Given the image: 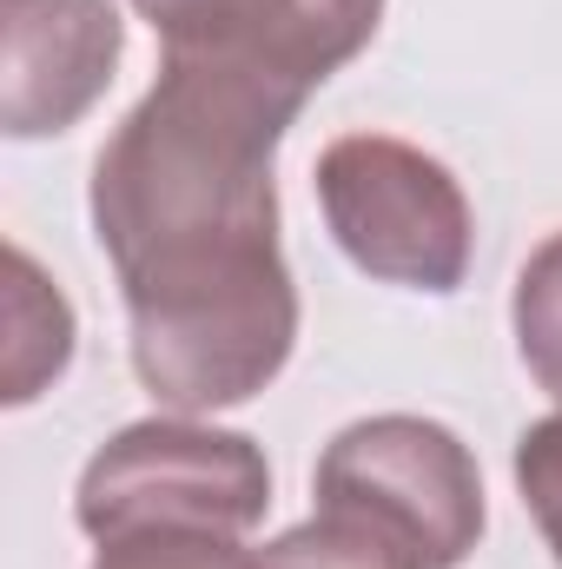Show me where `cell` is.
I'll use <instances>...</instances> for the list:
<instances>
[{"instance_id": "6da1fadb", "label": "cell", "mask_w": 562, "mask_h": 569, "mask_svg": "<svg viewBox=\"0 0 562 569\" xmlns=\"http://www.w3.org/2000/svg\"><path fill=\"white\" fill-rule=\"evenodd\" d=\"M304 107L165 67L93 159V239L133 325V371L179 418L252 405L298 345L272 159Z\"/></svg>"}, {"instance_id": "7a4b0ae2", "label": "cell", "mask_w": 562, "mask_h": 569, "mask_svg": "<svg viewBox=\"0 0 562 569\" xmlns=\"http://www.w3.org/2000/svg\"><path fill=\"white\" fill-rule=\"evenodd\" d=\"M318 212L344 259L378 284L404 291H456L470 279L476 219L443 159L391 133H344L318 152Z\"/></svg>"}, {"instance_id": "3957f363", "label": "cell", "mask_w": 562, "mask_h": 569, "mask_svg": "<svg viewBox=\"0 0 562 569\" xmlns=\"http://www.w3.org/2000/svg\"><path fill=\"white\" fill-rule=\"evenodd\" d=\"M272 510V463L245 430L145 418L113 430L73 490V517L93 543L133 530H225L245 537Z\"/></svg>"}, {"instance_id": "277c9868", "label": "cell", "mask_w": 562, "mask_h": 569, "mask_svg": "<svg viewBox=\"0 0 562 569\" xmlns=\"http://www.w3.org/2000/svg\"><path fill=\"white\" fill-rule=\"evenodd\" d=\"M318 510L358 517L423 569H456L483 537V470L470 443L436 418L384 411L344 425L311 477Z\"/></svg>"}, {"instance_id": "5b68a950", "label": "cell", "mask_w": 562, "mask_h": 569, "mask_svg": "<svg viewBox=\"0 0 562 569\" xmlns=\"http://www.w3.org/2000/svg\"><path fill=\"white\" fill-rule=\"evenodd\" d=\"M133 7L159 33L165 67L232 73L298 107L338 67H351L384 20V0H133Z\"/></svg>"}, {"instance_id": "8992f818", "label": "cell", "mask_w": 562, "mask_h": 569, "mask_svg": "<svg viewBox=\"0 0 562 569\" xmlns=\"http://www.w3.org/2000/svg\"><path fill=\"white\" fill-rule=\"evenodd\" d=\"M127 20L113 0H0V133L53 140L113 87Z\"/></svg>"}, {"instance_id": "52a82bcc", "label": "cell", "mask_w": 562, "mask_h": 569, "mask_svg": "<svg viewBox=\"0 0 562 569\" xmlns=\"http://www.w3.org/2000/svg\"><path fill=\"white\" fill-rule=\"evenodd\" d=\"M7 405H27V398H40V385L47 378H60L67 371V358H73V311H67V298L53 291V284L40 279V266L13 246L7 252Z\"/></svg>"}, {"instance_id": "ba28073f", "label": "cell", "mask_w": 562, "mask_h": 569, "mask_svg": "<svg viewBox=\"0 0 562 569\" xmlns=\"http://www.w3.org/2000/svg\"><path fill=\"white\" fill-rule=\"evenodd\" d=\"M510 325H516V351H523L530 378L562 405V232H550L530 252V266L516 272Z\"/></svg>"}, {"instance_id": "9c48e42d", "label": "cell", "mask_w": 562, "mask_h": 569, "mask_svg": "<svg viewBox=\"0 0 562 569\" xmlns=\"http://www.w3.org/2000/svg\"><path fill=\"white\" fill-rule=\"evenodd\" d=\"M259 563L265 569H423L411 550H398V543L378 537L371 523L331 517V510H318L311 523L272 537V543L259 550Z\"/></svg>"}, {"instance_id": "30bf717a", "label": "cell", "mask_w": 562, "mask_h": 569, "mask_svg": "<svg viewBox=\"0 0 562 569\" xmlns=\"http://www.w3.org/2000/svg\"><path fill=\"white\" fill-rule=\"evenodd\" d=\"M93 569H265L259 550H245L225 530H133L100 543Z\"/></svg>"}, {"instance_id": "8fae6325", "label": "cell", "mask_w": 562, "mask_h": 569, "mask_svg": "<svg viewBox=\"0 0 562 569\" xmlns=\"http://www.w3.org/2000/svg\"><path fill=\"white\" fill-rule=\"evenodd\" d=\"M516 490H523V503H530V517L562 569V411L516 437Z\"/></svg>"}]
</instances>
